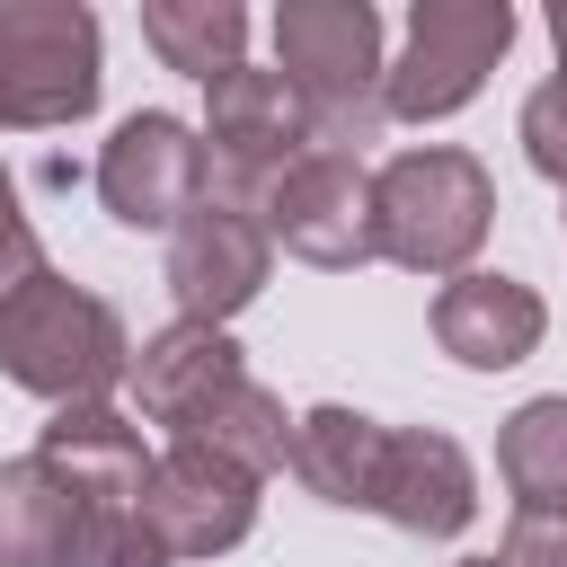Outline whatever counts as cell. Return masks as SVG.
<instances>
[{
  "mask_svg": "<svg viewBox=\"0 0 567 567\" xmlns=\"http://www.w3.org/2000/svg\"><path fill=\"white\" fill-rule=\"evenodd\" d=\"M142 44L159 53V71L221 80L248 62V0H142Z\"/></svg>",
  "mask_w": 567,
  "mask_h": 567,
  "instance_id": "cell-15",
  "label": "cell"
},
{
  "mask_svg": "<svg viewBox=\"0 0 567 567\" xmlns=\"http://www.w3.org/2000/svg\"><path fill=\"white\" fill-rule=\"evenodd\" d=\"M496 470L514 487V505H567V390L523 399L496 434Z\"/></svg>",
  "mask_w": 567,
  "mask_h": 567,
  "instance_id": "cell-17",
  "label": "cell"
},
{
  "mask_svg": "<svg viewBox=\"0 0 567 567\" xmlns=\"http://www.w3.org/2000/svg\"><path fill=\"white\" fill-rule=\"evenodd\" d=\"M310 106L292 97L284 71H221L204 80V159H213V195H239L257 204L301 151H310Z\"/></svg>",
  "mask_w": 567,
  "mask_h": 567,
  "instance_id": "cell-10",
  "label": "cell"
},
{
  "mask_svg": "<svg viewBox=\"0 0 567 567\" xmlns=\"http://www.w3.org/2000/svg\"><path fill=\"white\" fill-rule=\"evenodd\" d=\"M523 159H532L549 186H567V71L523 97Z\"/></svg>",
  "mask_w": 567,
  "mask_h": 567,
  "instance_id": "cell-18",
  "label": "cell"
},
{
  "mask_svg": "<svg viewBox=\"0 0 567 567\" xmlns=\"http://www.w3.org/2000/svg\"><path fill=\"white\" fill-rule=\"evenodd\" d=\"M266 266H275V239H266L257 204H239V195H213L204 186L168 221V292H177V319L230 328L266 292Z\"/></svg>",
  "mask_w": 567,
  "mask_h": 567,
  "instance_id": "cell-11",
  "label": "cell"
},
{
  "mask_svg": "<svg viewBox=\"0 0 567 567\" xmlns=\"http://www.w3.org/2000/svg\"><path fill=\"white\" fill-rule=\"evenodd\" d=\"M284 470L319 505L381 514V523H399L416 540H452L478 514V478H470V452L452 434H434V425H372L363 408H310V416H292Z\"/></svg>",
  "mask_w": 567,
  "mask_h": 567,
  "instance_id": "cell-1",
  "label": "cell"
},
{
  "mask_svg": "<svg viewBox=\"0 0 567 567\" xmlns=\"http://www.w3.org/2000/svg\"><path fill=\"white\" fill-rule=\"evenodd\" d=\"M44 266V248H35V221H27V204H18V186H9V168H0V301L27 284Z\"/></svg>",
  "mask_w": 567,
  "mask_h": 567,
  "instance_id": "cell-20",
  "label": "cell"
},
{
  "mask_svg": "<svg viewBox=\"0 0 567 567\" xmlns=\"http://www.w3.org/2000/svg\"><path fill=\"white\" fill-rule=\"evenodd\" d=\"M496 558L505 567H567V505H514Z\"/></svg>",
  "mask_w": 567,
  "mask_h": 567,
  "instance_id": "cell-19",
  "label": "cell"
},
{
  "mask_svg": "<svg viewBox=\"0 0 567 567\" xmlns=\"http://www.w3.org/2000/svg\"><path fill=\"white\" fill-rule=\"evenodd\" d=\"M514 44V0H416L408 9V44L381 71V115L399 124H443L461 115L487 71Z\"/></svg>",
  "mask_w": 567,
  "mask_h": 567,
  "instance_id": "cell-8",
  "label": "cell"
},
{
  "mask_svg": "<svg viewBox=\"0 0 567 567\" xmlns=\"http://www.w3.org/2000/svg\"><path fill=\"white\" fill-rule=\"evenodd\" d=\"M257 221L284 257L301 266H328V275H354L381 257V230H372V168L346 151V142H310L266 195H257Z\"/></svg>",
  "mask_w": 567,
  "mask_h": 567,
  "instance_id": "cell-9",
  "label": "cell"
},
{
  "mask_svg": "<svg viewBox=\"0 0 567 567\" xmlns=\"http://www.w3.org/2000/svg\"><path fill=\"white\" fill-rule=\"evenodd\" d=\"M549 9V44H558V71H567V0H540Z\"/></svg>",
  "mask_w": 567,
  "mask_h": 567,
  "instance_id": "cell-21",
  "label": "cell"
},
{
  "mask_svg": "<svg viewBox=\"0 0 567 567\" xmlns=\"http://www.w3.org/2000/svg\"><path fill=\"white\" fill-rule=\"evenodd\" d=\"M124 381H133V408H142L151 425H168V443L230 452V461H248L257 478L284 470L292 416H284V399L239 363L230 328H213V319H177V328L142 337V354L124 363Z\"/></svg>",
  "mask_w": 567,
  "mask_h": 567,
  "instance_id": "cell-2",
  "label": "cell"
},
{
  "mask_svg": "<svg viewBox=\"0 0 567 567\" xmlns=\"http://www.w3.org/2000/svg\"><path fill=\"white\" fill-rule=\"evenodd\" d=\"M540 328H549V310H540V292L532 284H514V275H443V292H434V346L452 354V363H470V372H505V363H523L532 346H540Z\"/></svg>",
  "mask_w": 567,
  "mask_h": 567,
  "instance_id": "cell-14",
  "label": "cell"
},
{
  "mask_svg": "<svg viewBox=\"0 0 567 567\" xmlns=\"http://www.w3.org/2000/svg\"><path fill=\"white\" fill-rule=\"evenodd\" d=\"M461 567H505V558H461Z\"/></svg>",
  "mask_w": 567,
  "mask_h": 567,
  "instance_id": "cell-22",
  "label": "cell"
},
{
  "mask_svg": "<svg viewBox=\"0 0 567 567\" xmlns=\"http://www.w3.org/2000/svg\"><path fill=\"white\" fill-rule=\"evenodd\" d=\"M275 71L310 106L319 142L381 133V9L372 0H275Z\"/></svg>",
  "mask_w": 567,
  "mask_h": 567,
  "instance_id": "cell-6",
  "label": "cell"
},
{
  "mask_svg": "<svg viewBox=\"0 0 567 567\" xmlns=\"http://www.w3.org/2000/svg\"><path fill=\"white\" fill-rule=\"evenodd\" d=\"M487 221H496V177L452 142H425L372 168V230H381V257L408 275H461Z\"/></svg>",
  "mask_w": 567,
  "mask_h": 567,
  "instance_id": "cell-5",
  "label": "cell"
},
{
  "mask_svg": "<svg viewBox=\"0 0 567 567\" xmlns=\"http://www.w3.org/2000/svg\"><path fill=\"white\" fill-rule=\"evenodd\" d=\"M558 221H567V213H558Z\"/></svg>",
  "mask_w": 567,
  "mask_h": 567,
  "instance_id": "cell-23",
  "label": "cell"
},
{
  "mask_svg": "<svg viewBox=\"0 0 567 567\" xmlns=\"http://www.w3.org/2000/svg\"><path fill=\"white\" fill-rule=\"evenodd\" d=\"M133 346H124V319L80 292L71 275L35 266L9 301H0V372L53 408H80V399H106L124 381Z\"/></svg>",
  "mask_w": 567,
  "mask_h": 567,
  "instance_id": "cell-4",
  "label": "cell"
},
{
  "mask_svg": "<svg viewBox=\"0 0 567 567\" xmlns=\"http://www.w3.org/2000/svg\"><path fill=\"white\" fill-rule=\"evenodd\" d=\"M71 540V487L44 452L0 461V567H62Z\"/></svg>",
  "mask_w": 567,
  "mask_h": 567,
  "instance_id": "cell-16",
  "label": "cell"
},
{
  "mask_svg": "<svg viewBox=\"0 0 567 567\" xmlns=\"http://www.w3.org/2000/svg\"><path fill=\"white\" fill-rule=\"evenodd\" d=\"M106 89L89 0H0V133L80 124Z\"/></svg>",
  "mask_w": 567,
  "mask_h": 567,
  "instance_id": "cell-7",
  "label": "cell"
},
{
  "mask_svg": "<svg viewBox=\"0 0 567 567\" xmlns=\"http://www.w3.org/2000/svg\"><path fill=\"white\" fill-rule=\"evenodd\" d=\"M35 452L71 487L62 567H168V540L151 523V452H142V425L133 416H115L106 399L53 408V425H44Z\"/></svg>",
  "mask_w": 567,
  "mask_h": 567,
  "instance_id": "cell-3",
  "label": "cell"
},
{
  "mask_svg": "<svg viewBox=\"0 0 567 567\" xmlns=\"http://www.w3.org/2000/svg\"><path fill=\"white\" fill-rule=\"evenodd\" d=\"M257 470L204 443H168L151 452V523L168 540V558H221L257 532Z\"/></svg>",
  "mask_w": 567,
  "mask_h": 567,
  "instance_id": "cell-13",
  "label": "cell"
},
{
  "mask_svg": "<svg viewBox=\"0 0 567 567\" xmlns=\"http://www.w3.org/2000/svg\"><path fill=\"white\" fill-rule=\"evenodd\" d=\"M204 186H213L204 133L177 124V115H159V106L124 115L115 142L97 151V195H106V213H115L124 230H168Z\"/></svg>",
  "mask_w": 567,
  "mask_h": 567,
  "instance_id": "cell-12",
  "label": "cell"
}]
</instances>
